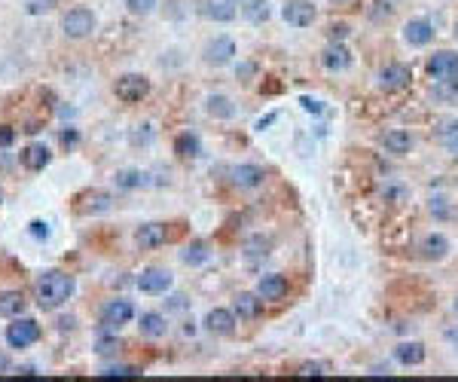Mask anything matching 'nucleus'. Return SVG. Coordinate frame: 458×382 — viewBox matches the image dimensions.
Returning a JSON list of instances; mask_svg holds the SVG:
<instances>
[{
  "instance_id": "f257e3e1",
  "label": "nucleus",
  "mask_w": 458,
  "mask_h": 382,
  "mask_svg": "<svg viewBox=\"0 0 458 382\" xmlns=\"http://www.w3.org/2000/svg\"><path fill=\"white\" fill-rule=\"evenodd\" d=\"M74 288H77L74 275L58 272V269L43 272L40 281H37V303H40V309H58L61 303H67L70 294H74Z\"/></svg>"
},
{
  "instance_id": "f03ea898",
  "label": "nucleus",
  "mask_w": 458,
  "mask_h": 382,
  "mask_svg": "<svg viewBox=\"0 0 458 382\" xmlns=\"http://www.w3.org/2000/svg\"><path fill=\"white\" fill-rule=\"evenodd\" d=\"M113 92H117L119 101L126 104H138L150 95V79L144 74H122L117 83H113Z\"/></svg>"
},
{
  "instance_id": "7ed1b4c3",
  "label": "nucleus",
  "mask_w": 458,
  "mask_h": 382,
  "mask_svg": "<svg viewBox=\"0 0 458 382\" xmlns=\"http://www.w3.org/2000/svg\"><path fill=\"white\" fill-rule=\"evenodd\" d=\"M61 28H65L67 37L80 40V37H89L95 31V13L86 10V6H74L65 19H61Z\"/></svg>"
},
{
  "instance_id": "20e7f679",
  "label": "nucleus",
  "mask_w": 458,
  "mask_h": 382,
  "mask_svg": "<svg viewBox=\"0 0 458 382\" xmlns=\"http://www.w3.org/2000/svg\"><path fill=\"white\" fill-rule=\"evenodd\" d=\"M40 340V324L34 318H15V324L6 327V343L13 349H28Z\"/></svg>"
},
{
  "instance_id": "39448f33",
  "label": "nucleus",
  "mask_w": 458,
  "mask_h": 382,
  "mask_svg": "<svg viewBox=\"0 0 458 382\" xmlns=\"http://www.w3.org/2000/svg\"><path fill=\"white\" fill-rule=\"evenodd\" d=\"M113 208V196L110 193H104V190H86L80 193V196L74 199V211L77 215H104V211H110Z\"/></svg>"
},
{
  "instance_id": "423d86ee",
  "label": "nucleus",
  "mask_w": 458,
  "mask_h": 382,
  "mask_svg": "<svg viewBox=\"0 0 458 382\" xmlns=\"http://www.w3.org/2000/svg\"><path fill=\"white\" fill-rule=\"evenodd\" d=\"M281 15H284V22L294 25V28H309L315 22V15H318V10L312 6V0H287Z\"/></svg>"
},
{
  "instance_id": "0eeeda50",
  "label": "nucleus",
  "mask_w": 458,
  "mask_h": 382,
  "mask_svg": "<svg viewBox=\"0 0 458 382\" xmlns=\"http://www.w3.org/2000/svg\"><path fill=\"white\" fill-rule=\"evenodd\" d=\"M138 288L140 294H165L171 288V272L159 269V266H150V269L138 275Z\"/></svg>"
},
{
  "instance_id": "6e6552de",
  "label": "nucleus",
  "mask_w": 458,
  "mask_h": 382,
  "mask_svg": "<svg viewBox=\"0 0 458 382\" xmlns=\"http://www.w3.org/2000/svg\"><path fill=\"white\" fill-rule=\"evenodd\" d=\"M412 79V70L407 65H400V61H394V65H385L379 70V86L385 89V92H398V89L410 86Z\"/></svg>"
},
{
  "instance_id": "1a4fd4ad",
  "label": "nucleus",
  "mask_w": 458,
  "mask_h": 382,
  "mask_svg": "<svg viewBox=\"0 0 458 382\" xmlns=\"http://www.w3.org/2000/svg\"><path fill=\"white\" fill-rule=\"evenodd\" d=\"M428 74L434 79H446V77H458V52L440 49L428 58Z\"/></svg>"
},
{
  "instance_id": "9d476101",
  "label": "nucleus",
  "mask_w": 458,
  "mask_h": 382,
  "mask_svg": "<svg viewBox=\"0 0 458 382\" xmlns=\"http://www.w3.org/2000/svg\"><path fill=\"white\" fill-rule=\"evenodd\" d=\"M135 318V306L129 300H110L107 306L101 309V324L104 327H122Z\"/></svg>"
},
{
  "instance_id": "9b49d317",
  "label": "nucleus",
  "mask_w": 458,
  "mask_h": 382,
  "mask_svg": "<svg viewBox=\"0 0 458 382\" xmlns=\"http://www.w3.org/2000/svg\"><path fill=\"white\" fill-rule=\"evenodd\" d=\"M233 56H235V43L229 37H217V40H211L205 46V61H208V65H214V68L229 65Z\"/></svg>"
},
{
  "instance_id": "f8f14e48",
  "label": "nucleus",
  "mask_w": 458,
  "mask_h": 382,
  "mask_svg": "<svg viewBox=\"0 0 458 382\" xmlns=\"http://www.w3.org/2000/svg\"><path fill=\"white\" fill-rule=\"evenodd\" d=\"M165 238H169L165 224H144V227H138V233H135V242H138V248H144V251H153V248L165 245Z\"/></svg>"
},
{
  "instance_id": "ddd939ff",
  "label": "nucleus",
  "mask_w": 458,
  "mask_h": 382,
  "mask_svg": "<svg viewBox=\"0 0 458 382\" xmlns=\"http://www.w3.org/2000/svg\"><path fill=\"white\" fill-rule=\"evenodd\" d=\"M403 40H407L410 46H428V43L434 40V25L425 19H412V22H407V28H403Z\"/></svg>"
},
{
  "instance_id": "4468645a",
  "label": "nucleus",
  "mask_w": 458,
  "mask_h": 382,
  "mask_svg": "<svg viewBox=\"0 0 458 382\" xmlns=\"http://www.w3.org/2000/svg\"><path fill=\"white\" fill-rule=\"evenodd\" d=\"M205 327L217 336H229V333H235V315L229 312V309H211L205 315Z\"/></svg>"
},
{
  "instance_id": "2eb2a0df",
  "label": "nucleus",
  "mask_w": 458,
  "mask_h": 382,
  "mask_svg": "<svg viewBox=\"0 0 458 382\" xmlns=\"http://www.w3.org/2000/svg\"><path fill=\"white\" fill-rule=\"evenodd\" d=\"M419 254L425 257V260H443L449 254V238L443 233H431L419 242Z\"/></svg>"
},
{
  "instance_id": "dca6fc26",
  "label": "nucleus",
  "mask_w": 458,
  "mask_h": 382,
  "mask_svg": "<svg viewBox=\"0 0 458 382\" xmlns=\"http://www.w3.org/2000/svg\"><path fill=\"white\" fill-rule=\"evenodd\" d=\"M263 177H266V172H263L260 165H235L233 168V184L239 186V190H254V186L263 184Z\"/></svg>"
},
{
  "instance_id": "f3484780",
  "label": "nucleus",
  "mask_w": 458,
  "mask_h": 382,
  "mask_svg": "<svg viewBox=\"0 0 458 382\" xmlns=\"http://www.w3.org/2000/svg\"><path fill=\"white\" fill-rule=\"evenodd\" d=\"M269 248H272V242L266 236H260V233L251 236L248 242H244V248H242V251H244V263H248V266H260L269 257Z\"/></svg>"
},
{
  "instance_id": "a211bd4d",
  "label": "nucleus",
  "mask_w": 458,
  "mask_h": 382,
  "mask_svg": "<svg viewBox=\"0 0 458 382\" xmlns=\"http://www.w3.org/2000/svg\"><path fill=\"white\" fill-rule=\"evenodd\" d=\"M49 159H52V153L46 144H28L22 150V165L28 168V172H43V168L49 165Z\"/></svg>"
},
{
  "instance_id": "6ab92c4d",
  "label": "nucleus",
  "mask_w": 458,
  "mask_h": 382,
  "mask_svg": "<svg viewBox=\"0 0 458 382\" xmlns=\"http://www.w3.org/2000/svg\"><path fill=\"white\" fill-rule=\"evenodd\" d=\"M257 294L263 300H281L287 294V279H284V275H278V272L263 275L260 284H257Z\"/></svg>"
},
{
  "instance_id": "aec40b11",
  "label": "nucleus",
  "mask_w": 458,
  "mask_h": 382,
  "mask_svg": "<svg viewBox=\"0 0 458 382\" xmlns=\"http://www.w3.org/2000/svg\"><path fill=\"white\" fill-rule=\"evenodd\" d=\"M382 144L394 156H407L412 150V138H410V132H403V129H388L382 135Z\"/></svg>"
},
{
  "instance_id": "412c9836",
  "label": "nucleus",
  "mask_w": 458,
  "mask_h": 382,
  "mask_svg": "<svg viewBox=\"0 0 458 382\" xmlns=\"http://www.w3.org/2000/svg\"><path fill=\"white\" fill-rule=\"evenodd\" d=\"M394 358H398L403 367H419V364H425L428 352L421 343H400L398 349H394Z\"/></svg>"
},
{
  "instance_id": "4be33fe9",
  "label": "nucleus",
  "mask_w": 458,
  "mask_h": 382,
  "mask_svg": "<svg viewBox=\"0 0 458 382\" xmlns=\"http://www.w3.org/2000/svg\"><path fill=\"white\" fill-rule=\"evenodd\" d=\"M260 312H263V297L260 294H248V291H244V294L235 297V315H239V318L254 321Z\"/></svg>"
},
{
  "instance_id": "5701e85b",
  "label": "nucleus",
  "mask_w": 458,
  "mask_h": 382,
  "mask_svg": "<svg viewBox=\"0 0 458 382\" xmlns=\"http://www.w3.org/2000/svg\"><path fill=\"white\" fill-rule=\"evenodd\" d=\"M321 61H324V68L327 70H346L351 65V52L342 46V43H330V46L324 49Z\"/></svg>"
},
{
  "instance_id": "b1692460",
  "label": "nucleus",
  "mask_w": 458,
  "mask_h": 382,
  "mask_svg": "<svg viewBox=\"0 0 458 382\" xmlns=\"http://www.w3.org/2000/svg\"><path fill=\"white\" fill-rule=\"evenodd\" d=\"M140 336H150V340H159V336L169 333V324H165V315L159 312H144L140 315Z\"/></svg>"
},
{
  "instance_id": "393cba45",
  "label": "nucleus",
  "mask_w": 458,
  "mask_h": 382,
  "mask_svg": "<svg viewBox=\"0 0 458 382\" xmlns=\"http://www.w3.org/2000/svg\"><path fill=\"white\" fill-rule=\"evenodd\" d=\"M202 15H208V19H214V22H233L235 6H233V0H208V4H202Z\"/></svg>"
},
{
  "instance_id": "a878e982",
  "label": "nucleus",
  "mask_w": 458,
  "mask_h": 382,
  "mask_svg": "<svg viewBox=\"0 0 458 382\" xmlns=\"http://www.w3.org/2000/svg\"><path fill=\"white\" fill-rule=\"evenodd\" d=\"M431 95L440 101V104H458V77H446V79H437Z\"/></svg>"
},
{
  "instance_id": "bb28decb",
  "label": "nucleus",
  "mask_w": 458,
  "mask_h": 382,
  "mask_svg": "<svg viewBox=\"0 0 458 382\" xmlns=\"http://www.w3.org/2000/svg\"><path fill=\"white\" fill-rule=\"evenodd\" d=\"M205 110H208V117H214V120H233L235 117V104L229 101L226 95H211L205 101Z\"/></svg>"
},
{
  "instance_id": "cd10ccee",
  "label": "nucleus",
  "mask_w": 458,
  "mask_h": 382,
  "mask_svg": "<svg viewBox=\"0 0 458 382\" xmlns=\"http://www.w3.org/2000/svg\"><path fill=\"white\" fill-rule=\"evenodd\" d=\"M25 312V297L19 291H4L0 294V315L4 318H19Z\"/></svg>"
},
{
  "instance_id": "c85d7f7f",
  "label": "nucleus",
  "mask_w": 458,
  "mask_h": 382,
  "mask_svg": "<svg viewBox=\"0 0 458 382\" xmlns=\"http://www.w3.org/2000/svg\"><path fill=\"white\" fill-rule=\"evenodd\" d=\"M174 153H178L181 159H196L202 153L199 138L192 135V132H183V135H178V138H174Z\"/></svg>"
},
{
  "instance_id": "c756f323",
  "label": "nucleus",
  "mask_w": 458,
  "mask_h": 382,
  "mask_svg": "<svg viewBox=\"0 0 458 382\" xmlns=\"http://www.w3.org/2000/svg\"><path fill=\"white\" fill-rule=\"evenodd\" d=\"M208 257H211V251L205 242H190V245H183V251H181V260L187 266H199V263H205Z\"/></svg>"
},
{
  "instance_id": "7c9ffc66",
  "label": "nucleus",
  "mask_w": 458,
  "mask_h": 382,
  "mask_svg": "<svg viewBox=\"0 0 458 382\" xmlns=\"http://www.w3.org/2000/svg\"><path fill=\"white\" fill-rule=\"evenodd\" d=\"M98 376L101 379H140V370L131 367V364H113V367H104Z\"/></svg>"
},
{
  "instance_id": "2f4dec72",
  "label": "nucleus",
  "mask_w": 458,
  "mask_h": 382,
  "mask_svg": "<svg viewBox=\"0 0 458 382\" xmlns=\"http://www.w3.org/2000/svg\"><path fill=\"white\" fill-rule=\"evenodd\" d=\"M269 4L266 0H248V6H244V19L254 22V25H263L269 19Z\"/></svg>"
},
{
  "instance_id": "473e14b6",
  "label": "nucleus",
  "mask_w": 458,
  "mask_h": 382,
  "mask_svg": "<svg viewBox=\"0 0 458 382\" xmlns=\"http://www.w3.org/2000/svg\"><path fill=\"white\" fill-rule=\"evenodd\" d=\"M147 174L144 172H135V168H129V172H119L117 174V186L122 190H135V186H147Z\"/></svg>"
},
{
  "instance_id": "72a5a7b5",
  "label": "nucleus",
  "mask_w": 458,
  "mask_h": 382,
  "mask_svg": "<svg viewBox=\"0 0 458 382\" xmlns=\"http://www.w3.org/2000/svg\"><path fill=\"white\" fill-rule=\"evenodd\" d=\"M58 0H25V10L31 15H43V13H52L55 10Z\"/></svg>"
},
{
  "instance_id": "f704fd0d",
  "label": "nucleus",
  "mask_w": 458,
  "mask_h": 382,
  "mask_svg": "<svg viewBox=\"0 0 458 382\" xmlns=\"http://www.w3.org/2000/svg\"><path fill=\"white\" fill-rule=\"evenodd\" d=\"M296 376L299 379H321V376H327V367H324V364H303V367L296 370Z\"/></svg>"
},
{
  "instance_id": "c9c22d12",
  "label": "nucleus",
  "mask_w": 458,
  "mask_h": 382,
  "mask_svg": "<svg viewBox=\"0 0 458 382\" xmlns=\"http://www.w3.org/2000/svg\"><path fill=\"white\" fill-rule=\"evenodd\" d=\"M126 6H129V13H135V15H147L156 10V0H126Z\"/></svg>"
},
{
  "instance_id": "e433bc0d",
  "label": "nucleus",
  "mask_w": 458,
  "mask_h": 382,
  "mask_svg": "<svg viewBox=\"0 0 458 382\" xmlns=\"http://www.w3.org/2000/svg\"><path fill=\"white\" fill-rule=\"evenodd\" d=\"M28 233H31L34 238H37V242H46V238H49V233H52V229H49V224H46V220H31V227H28Z\"/></svg>"
},
{
  "instance_id": "4c0bfd02",
  "label": "nucleus",
  "mask_w": 458,
  "mask_h": 382,
  "mask_svg": "<svg viewBox=\"0 0 458 382\" xmlns=\"http://www.w3.org/2000/svg\"><path fill=\"white\" fill-rule=\"evenodd\" d=\"M376 10H369V19H373V22H382V19H388V15H391V4H388V0H376Z\"/></svg>"
},
{
  "instance_id": "58836bf2",
  "label": "nucleus",
  "mask_w": 458,
  "mask_h": 382,
  "mask_svg": "<svg viewBox=\"0 0 458 382\" xmlns=\"http://www.w3.org/2000/svg\"><path fill=\"white\" fill-rule=\"evenodd\" d=\"M382 196H385V199H391L394 205H403V202H407V190H403V186H385Z\"/></svg>"
},
{
  "instance_id": "ea45409f",
  "label": "nucleus",
  "mask_w": 458,
  "mask_h": 382,
  "mask_svg": "<svg viewBox=\"0 0 458 382\" xmlns=\"http://www.w3.org/2000/svg\"><path fill=\"white\" fill-rule=\"evenodd\" d=\"M119 349H122L119 340H98V345H95V352L98 355H117Z\"/></svg>"
},
{
  "instance_id": "a19ab883",
  "label": "nucleus",
  "mask_w": 458,
  "mask_h": 382,
  "mask_svg": "<svg viewBox=\"0 0 458 382\" xmlns=\"http://www.w3.org/2000/svg\"><path fill=\"white\" fill-rule=\"evenodd\" d=\"M437 135L443 138V141L458 135V120H443V122H440V129H437Z\"/></svg>"
},
{
  "instance_id": "79ce46f5",
  "label": "nucleus",
  "mask_w": 458,
  "mask_h": 382,
  "mask_svg": "<svg viewBox=\"0 0 458 382\" xmlns=\"http://www.w3.org/2000/svg\"><path fill=\"white\" fill-rule=\"evenodd\" d=\"M348 37V25H333L330 28V43H342Z\"/></svg>"
},
{
  "instance_id": "37998d69",
  "label": "nucleus",
  "mask_w": 458,
  "mask_h": 382,
  "mask_svg": "<svg viewBox=\"0 0 458 382\" xmlns=\"http://www.w3.org/2000/svg\"><path fill=\"white\" fill-rule=\"evenodd\" d=\"M299 104H303V110H309V113H321L324 110V104L309 98V95H303V98H299Z\"/></svg>"
},
{
  "instance_id": "c03bdc74",
  "label": "nucleus",
  "mask_w": 458,
  "mask_h": 382,
  "mask_svg": "<svg viewBox=\"0 0 458 382\" xmlns=\"http://www.w3.org/2000/svg\"><path fill=\"white\" fill-rule=\"evenodd\" d=\"M13 138H15V132L10 126H0V147H10Z\"/></svg>"
},
{
  "instance_id": "a18cd8bd",
  "label": "nucleus",
  "mask_w": 458,
  "mask_h": 382,
  "mask_svg": "<svg viewBox=\"0 0 458 382\" xmlns=\"http://www.w3.org/2000/svg\"><path fill=\"white\" fill-rule=\"evenodd\" d=\"M77 138H80V135H77V129H65V132H61V144H65V147H74Z\"/></svg>"
},
{
  "instance_id": "49530a36",
  "label": "nucleus",
  "mask_w": 458,
  "mask_h": 382,
  "mask_svg": "<svg viewBox=\"0 0 458 382\" xmlns=\"http://www.w3.org/2000/svg\"><path fill=\"white\" fill-rule=\"evenodd\" d=\"M10 367H13V364H10V358H6V355L0 352V376H4V373H10Z\"/></svg>"
},
{
  "instance_id": "de8ad7c7",
  "label": "nucleus",
  "mask_w": 458,
  "mask_h": 382,
  "mask_svg": "<svg viewBox=\"0 0 458 382\" xmlns=\"http://www.w3.org/2000/svg\"><path fill=\"white\" fill-rule=\"evenodd\" d=\"M239 77L244 79V83H248V77H254V65H242V68H239Z\"/></svg>"
},
{
  "instance_id": "09e8293b",
  "label": "nucleus",
  "mask_w": 458,
  "mask_h": 382,
  "mask_svg": "<svg viewBox=\"0 0 458 382\" xmlns=\"http://www.w3.org/2000/svg\"><path fill=\"white\" fill-rule=\"evenodd\" d=\"M272 122H275V113H269V117H266V120H260V122H257V132H263V129H269V126H272Z\"/></svg>"
},
{
  "instance_id": "8fccbe9b",
  "label": "nucleus",
  "mask_w": 458,
  "mask_h": 382,
  "mask_svg": "<svg viewBox=\"0 0 458 382\" xmlns=\"http://www.w3.org/2000/svg\"><path fill=\"white\" fill-rule=\"evenodd\" d=\"M446 147L452 150V153L458 156V135H452V138H446Z\"/></svg>"
},
{
  "instance_id": "3c124183",
  "label": "nucleus",
  "mask_w": 458,
  "mask_h": 382,
  "mask_svg": "<svg viewBox=\"0 0 458 382\" xmlns=\"http://www.w3.org/2000/svg\"><path fill=\"white\" fill-rule=\"evenodd\" d=\"M330 4H333V6H355L358 0H330Z\"/></svg>"
},
{
  "instance_id": "603ef678",
  "label": "nucleus",
  "mask_w": 458,
  "mask_h": 382,
  "mask_svg": "<svg viewBox=\"0 0 458 382\" xmlns=\"http://www.w3.org/2000/svg\"><path fill=\"white\" fill-rule=\"evenodd\" d=\"M446 340H449V343H455V345H458V331H455V327H452V331H446Z\"/></svg>"
},
{
  "instance_id": "864d4df0",
  "label": "nucleus",
  "mask_w": 458,
  "mask_h": 382,
  "mask_svg": "<svg viewBox=\"0 0 458 382\" xmlns=\"http://www.w3.org/2000/svg\"><path fill=\"white\" fill-rule=\"evenodd\" d=\"M452 309H455V315H458V300H455V306H452Z\"/></svg>"
},
{
  "instance_id": "5fc2aeb1",
  "label": "nucleus",
  "mask_w": 458,
  "mask_h": 382,
  "mask_svg": "<svg viewBox=\"0 0 458 382\" xmlns=\"http://www.w3.org/2000/svg\"><path fill=\"white\" fill-rule=\"evenodd\" d=\"M455 37H458V25H455Z\"/></svg>"
},
{
  "instance_id": "6e6d98bb",
  "label": "nucleus",
  "mask_w": 458,
  "mask_h": 382,
  "mask_svg": "<svg viewBox=\"0 0 458 382\" xmlns=\"http://www.w3.org/2000/svg\"><path fill=\"white\" fill-rule=\"evenodd\" d=\"M0 199H4V196H0Z\"/></svg>"
},
{
  "instance_id": "4d7b16f0",
  "label": "nucleus",
  "mask_w": 458,
  "mask_h": 382,
  "mask_svg": "<svg viewBox=\"0 0 458 382\" xmlns=\"http://www.w3.org/2000/svg\"><path fill=\"white\" fill-rule=\"evenodd\" d=\"M233 4H235V0H233Z\"/></svg>"
}]
</instances>
